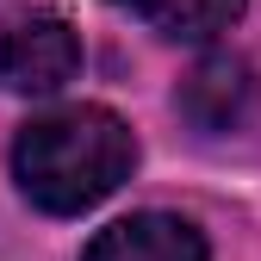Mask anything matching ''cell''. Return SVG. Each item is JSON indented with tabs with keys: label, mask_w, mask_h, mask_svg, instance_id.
Segmentation results:
<instances>
[{
	"label": "cell",
	"mask_w": 261,
	"mask_h": 261,
	"mask_svg": "<svg viewBox=\"0 0 261 261\" xmlns=\"http://www.w3.org/2000/svg\"><path fill=\"white\" fill-rule=\"evenodd\" d=\"M137 168V137L106 106H62L19 130L13 143V180L38 212L75 218L87 205L112 199Z\"/></svg>",
	"instance_id": "cell-1"
},
{
	"label": "cell",
	"mask_w": 261,
	"mask_h": 261,
	"mask_svg": "<svg viewBox=\"0 0 261 261\" xmlns=\"http://www.w3.org/2000/svg\"><path fill=\"white\" fill-rule=\"evenodd\" d=\"M81 75V31L50 7H19L0 19V87L56 93Z\"/></svg>",
	"instance_id": "cell-2"
},
{
	"label": "cell",
	"mask_w": 261,
	"mask_h": 261,
	"mask_svg": "<svg viewBox=\"0 0 261 261\" xmlns=\"http://www.w3.org/2000/svg\"><path fill=\"white\" fill-rule=\"evenodd\" d=\"M81 261H212L199 224L174 212H130L81 249Z\"/></svg>",
	"instance_id": "cell-4"
},
{
	"label": "cell",
	"mask_w": 261,
	"mask_h": 261,
	"mask_svg": "<svg viewBox=\"0 0 261 261\" xmlns=\"http://www.w3.org/2000/svg\"><path fill=\"white\" fill-rule=\"evenodd\" d=\"M112 7L137 13L143 25H155L162 38H187V44H205L218 31H230L243 19L249 0H112Z\"/></svg>",
	"instance_id": "cell-5"
},
{
	"label": "cell",
	"mask_w": 261,
	"mask_h": 261,
	"mask_svg": "<svg viewBox=\"0 0 261 261\" xmlns=\"http://www.w3.org/2000/svg\"><path fill=\"white\" fill-rule=\"evenodd\" d=\"M180 112L199 124V130H243L249 118H255V106H261V81H255V69L243 56H205L199 69H193L187 81H180Z\"/></svg>",
	"instance_id": "cell-3"
}]
</instances>
